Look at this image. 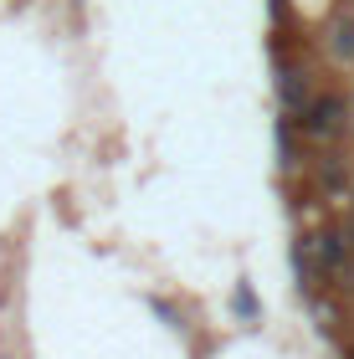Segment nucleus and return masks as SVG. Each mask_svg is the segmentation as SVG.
Instances as JSON below:
<instances>
[{"instance_id":"nucleus-3","label":"nucleus","mask_w":354,"mask_h":359,"mask_svg":"<svg viewBox=\"0 0 354 359\" xmlns=\"http://www.w3.org/2000/svg\"><path fill=\"white\" fill-rule=\"evenodd\" d=\"M329 46H334V57H344V62H354V15H349V21H339V26H334V36H329Z\"/></svg>"},{"instance_id":"nucleus-1","label":"nucleus","mask_w":354,"mask_h":359,"mask_svg":"<svg viewBox=\"0 0 354 359\" xmlns=\"http://www.w3.org/2000/svg\"><path fill=\"white\" fill-rule=\"evenodd\" d=\"M293 123H298L308 139L329 144V139H339L344 128H349V103H344L339 93H313V103L303 108V113H293Z\"/></svg>"},{"instance_id":"nucleus-2","label":"nucleus","mask_w":354,"mask_h":359,"mask_svg":"<svg viewBox=\"0 0 354 359\" xmlns=\"http://www.w3.org/2000/svg\"><path fill=\"white\" fill-rule=\"evenodd\" d=\"M278 97H282V108L287 113H303V108H308L313 103V83H308V72H282L278 77Z\"/></svg>"}]
</instances>
